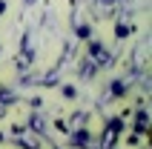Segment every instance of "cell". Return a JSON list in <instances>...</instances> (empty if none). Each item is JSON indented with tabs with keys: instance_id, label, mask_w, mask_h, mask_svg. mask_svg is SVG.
<instances>
[]
</instances>
